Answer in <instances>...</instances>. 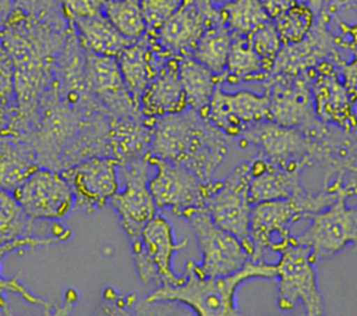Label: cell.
Listing matches in <instances>:
<instances>
[{"label": "cell", "instance_id": "obj_4", "mask_svg": "<svg viewBox=\"0 0 357 316\" xmlns=\"http://www.w3.org/2000/svg\"><path fill=\"white\" fill-rule=\"evenodd\" d=\"M250 163L238 164L225 180L208 181L204 207L215 224L236 235L254 255L250 239L251 200L248 195Z\"/></svg>", "mask_w": 357, "mask_h": 316}, {"label": "cell", "instance_id": "obj_11", "mask_svg": "<svg viewBox=\"0 0 357 316\" xmlns=\"http://www.w3.org/2000/svg\"><path fill=\"white\" fill-rule=\"evenodd\" d=\"M199 116L226 136H238L250 125L271 118L269 95H257L251 90L229 93L219 85Z\"/></svg>", "mask_w": 357, "mask_h": 316}, {"label": "cell", "instance_id": "obj_18", "mask_svg": "<svg viewBox=\"0 0 357 316\" xmlns=\"http://www.w3.org/2000/svg\"><path fill=\"white\" fill-rule=\"evenodd\" d=\"M241 135L259 146L272 161L284 167V163L296 164L294 159L307 152V142L296 129L268 123V120L250 125Z\"/></svg>", "mask_w": 357, "mask_h": 316}, {"label": "cell", "instance_id": "obj_27", "mask_svg": "<svg viewBox=\"0 0 357 316\" xmlns=\"http://www.w3.org/2000/svg\"><path fill=\"white\" fill-rule=\"evenodd\" d=\"M103 14L128 40H139L148 32L141 0H106Z\"/></svg>", "mask_w": 357, "mask_h": 316}, {"label": "cell", "instance_id": "obj_17", "mask_svg": "<svg viewBox=\"0 0 357 316\" xmlns=\"http://www.w3.org/2000/svg\"><path fill=\"white\" fill-rule=\"evenodd\" d=\"M300 193L297 167H279L278 163L262 159H255L250 163L248 195L252 205L265 200L287 199Z\"/></svg>", "mask_w": 357, "mask_h": 316}, {"label": "cell", "instance_id": "obj_20", "mask_svg": "<svg viewBox=\"0 0 357 316\" xmlns=\"http://www.w3.org/2000/svg\"><path fill=\"white\" fill-rule=\"evenodd\" d=\"M79 39V43L85 52L102 54V56H117L126 46L132 43L124 38L114 25L102 13L89 18L77 19L73 22Z\"/></svg>", "mask_w": 357, "mask_h": 316}, {"label": "cell", "instance_id": "obj_22", "mask_svg": "<svg viewBox=\"0 0 357 316\" xmlns=\"http://www.w3.org/2000/svg\"><path fill=\"white\" fill-rule=\"evenodd\" d=\"M271 118L282 125H294L300 123L310 106V95L303 79L278 82L269 96Z\"/></svg>", "mask_w": 357, "mask_h": 316}, {"label": "cell", "instance_id": "obj_3", "mask_svg": "<svg viewBox=\"0 0 357 316\" xmlns=\"http://www.w3.org/2000/svg\"><path fill=\"white\" fill-rule=\"evenodd\" d=\"M312 249L291 241L279 252L276 260L278 295L276 308L282 312H291L298 303L308 316L325 313L324 297L318 287Z\"/></svg>", "mask_w": 357, "mask_h": 316}, {"label": "cell", "instance_id": "obj_16", "mask_svg": "<svg viewBox=\"0 0 357 316\" xmlns=\"http://www.w3.org/2000/svg\"><path fill=\"white\" fill-rule=\"evenodd\" d=\"M151 33V32H149ZM148 42H132L126 46L116 57L120 65V71L127 88V92L137 102L148 84L158 75L166 63H158V56L172 53L158 43L155 36L151 33Z\"/></svg>", "mask_w": 357, "mask_h": 316}, {"label": "cell", "instance_id": "obj_12", "mask_svg": "<svg viewBox=\"0 0 357 316\" xmlns=\"http://www.w3.org/2000/svg\"><path fill=\"white\" fill-rule=\"evenodd\" d=\"M291 241L310 246L318 260L336 255L349 244L357 245V209L347 207L339 198L329 209L314 214L304 232L291 235Z\"/></svg>", "mask_w": 357, "mask_h": 316}, {"label": "cell", "instance_id": "obj_10", "mask_svg": "<svg viewBox=\"0 0 357 316\" xmlns=\"http://www.w3.org/2000/svg\"><path fill=\"white\" fill-rule=\"evenodd\" d=\"M120 166L123 167L126 178L124 189H119L109 205L113 207L120 227L130 241H132L139 237L142 228L158 213V207L148 187L151 166L144 156Z\"/></svg>", "mask_w": 357, "mask_h": 316}, {"label": "cell", "instance_id": "obj_29", "mask_svg": "<svg viewBox=\"0 0 357 316\" xmlns=\"http://www.w3.org/2000/svg\"><path fill=\"white\" fill-rule=\"evenodd\" d=\"M282 43L290 46L305 40L315 22V11L307 3L294 1L282 14L273 18Z\"/></svg>", "mask_w": 357, "mask_h": 316}, {"label": "cell", "instance_id": "obj_7", "mask_svg": "<svg viewBox=\"0 0 357 316\" xmlns=\"http://www.w3.org/2000/svg\"><path fill=\"white\" fill-rule=\"evenodd\" d=\"M146 163L155 168L148 187L158 209L170 210L185 219L191 212L204 207L206 182L185 166L144 153Z\"/></svg>", "mask_w": 357, "mask_h": 316}, {"label": "cell", "instance_id": "obj_24", "mask_svg": "<svg viewBox=\"0 0 357 316\" xmlns=\"http://www.w3.org/2000/svg\"><path fill=\"white\" fill-rule=\"evenodd\" d=\"M36 221L39 220L25 212L10 189L0 187V244L35 235Z\"/></svg>", "mask_w": 357, "mask_h": 316}, {"label": "cell", "instance_id": "obj_34", "mask_svg": "<svg viewBox=\"0 0 357 316\" xmlns=\"http://www.w3.org/2000/svg\"><path fill=\"white\" fill-rule=\"evenodd\" d=\"M294 1H300V3H307V4H310V6L314 8L315 13L319 11L321 4L324 3V0H294Z\"/></svg>", "mask_w": 357, "mask_h": 316}, {"label": "cell", "instance_id": "obj_28", "mask_svg": "<svg viewBox=\"0 0 357 316\" xmlns=\"http://www.w3.org/2000/svg\"><path fill=\"white\" fill-rule=\"evenodd\" d=\"M50 244H59L57 239L54 238H43V237H26V238H21V239H15L11 242H6V244H0V292H13L20 295L24 301L40 306L45 309V313H49L53 306L52 303H49L47 301L36 297L33 292H31L17 277H11V278H6L1 274V262L6 258V255H8L13 251H22L25 248L32 249L35 246H45V245H50Z\"/></svg>", "mask_w": 357, "mask_h": 316}, {"label": "cell", "instance_id": "obj_35", "mask_svg": "<svg viewBox=\"0 0 357 316\" xmlns=\"http://www.w3.org/2000/svg\"><path fill=\"white\" fill-rule=\"evenodd\" d=\"M213 7H222L223 4H226V3H230V1H233V0H208Z\"/></svg>", "mask_w": 357, "mask_h": 316}, {"label": "cell", "instance_id": "obj_21", "mask_svg": "<svg viewBox=\"0 0 357 316\" xmlns=\"http://www.w3.org/2000/svg\"><path fill=\"white\" fill-rule=\"evenodd\" d=\"M84 74L88 88L107 102L116 100L124 92L126 84L117 57L86 52Z\"/></svg>", "mask_w": 357, "mask_h": 316}, {"label": "cell", "instance_id": "obj_5", "mask_svg": "<svg viewBox=\"0 0 357 316\" xmlns=\"http://www.w3.org/2000/svg\"><path fill=\"white\" fill-rule=\"evenodd\" d=\"M187 239L177 242L172 223L156 213L142 228L139 237L131 241L138 278L155 288L180 283L183 274L173 270V259L176 252L187 246Z\"/></svg>", "mask_w": 357, "mask_h": 316}, {"label": "cell", "instance_id": "obj_31", "mask_svg": "<svg viewBox=\"0 0 357 316\" xmlns=\"http://www.w3.org/2000/svg\"><path fill=\"white\" fill-rule=\"evenodd\" d=\"M183 0H141L148 31L155 32L181 4Z\"/></svg>", "mask_w": 357, "mask_h": 316}, {"label": "cell", "instance_id": "obj_26", "mask_svg": "<svg viewBox=\"0 0 357 316\" xmlns=\"http://www.w3.org/2000/svg\"><path fill=\"white\" fill-rule=\"evenodd\" d=\"M218 10L220 22L231 35H250L261 24L271 19L259 0H233Z\"/></svg>", "mask_w": 357, "mask_h": 316}, {"label": "cell", "instance_id": "obj_23", "mask_svg": "<svg viewBox=\"0 0 357 316\" xmlns=\"http://www.w3.org/2000/svg\"><path fill=\"white\" fill-rule=\"evenodd\" d=\"M231 38V32L222 22L211 25L204 31L190 56L208 67L212 72L223 75Z\"/></svg>", "mask_w": 357, "mask_h": 316}, {"label": "cell", "instance_id": "obj_2", "mask_svg": "<svg viewBox=\"0 0 357 316\" xmlns=\"http://www.w3.org/2000/svg\"><path fill=\"white\" fill-rule=\"evenodd\" d=\"M148 152L185 166L202 181H211V175L227 152L226 135L198 111L187 109L183 113L152 120Z\"/></svg>", "mask_w": 357, "mask_h": 316}, {"label": "cell", "instance_id": "obj_8", "mask_svg": "<svg viewBox=\"0 0 357 316\" xmlns=\"http://www.w3.org/2000/svg\"><path fill=\"white\" fill-rule=\"evenodd\" d=\"M185 220L191 226L201 262L195 263L197 270L204 276L220 277L240 270L250 259L244 244L231 232L213 223L205 207L191 212Z\"/></svg>", "mask_w": 357, "mask_h": 316}, {"label": "cell", "instance_id": "obj_25", "mask_svg": "<svg viewBox=\"0 0 357 316\" xmlns=\"http://www.w3.org/2000/svg\"><path fill=\"white\" fill-rule=\"evenodd\" d=\"M262 71V61L255 53L248 35H233L223 74L225 81L236 85L240 81L257 79V77H261Z\"/></svg>", "mask_w": 357, "mask_h": 316}, {"label": "cell", "instance_id": "obj_33", "mask_svg": "<svg viewBox=\"0 0 357 316\" xmlns=\"http://www.w3.org/2000/svg\"><path fill=\"white\" fill-rule=\"evenodd\" d=\"M269 18H276L286 8H289L294 0H259Z\"/></svg>", "mask_w": 357, "mask_h": 316}, {"label": "cell", "instance_id": "obj_15", "mask_svg": "<svg viewBox=\"0 0 357 316\" xmlns=\"http://www.w3.org/2000/svg\"><path fill=\"white\" fill-rule=\"evenodd\" d=\"M138 106L146 118H160L185 111V93L178 78V54L170 57L139 96Z\"/></svg>", "mask_w": 357, "mask_h": 316}, {"label": "cell", "instance_id": "obj_19", "mask_svg": "<svg viewBox=\"0 0 357 316\" xmlns=\"http://www.w3.org/2000/svg\"><path fill=\"white\" fill-rule=\"evenodd\" d=\"M178 78L188 107L201 113L209 103L215 89L225 81L192 56H178Z\"/></svg>", "mask_w": 357, "mask_h": 316}, {"label": "cell", "instance_id": "obj_9", "mask_svg": "<svg viewBox=\"0 0 357 316\" xmlns=\"http://www.w3.org/2000/svg\"><path fill=\"white\" fill-rule=\"evenodd\" d=\"M11 192L35 220H63L75 203L71 185L63 173L38 166Z\"/></svg>", "mask_w": 357, "mask_h": 316}, {"label": "cell", "instance_id": "obj_1", "mask_svg": "<svg viewBox=\"0 0 357 316\" xmlns=\"http://www.w3.org/2000/svg\"><path fill=\"white\" fill-rule=\"evenodd\" d=\"M276 278V264L250 259L240 270L220 277L201 274L195 262L188 260L183 278L177 284L156 287L137 303V313L146 305L176 302L187 306L198 316H236L241 315L236 303L238 287L250 280Z\"/></svg>", "mask_w": 357, "mask_h": 316}, {"label": "cell", "instance_id": "obj_13", "mask_svg": "<svg viewBox=\"0 0 357 316\" xmlns=\"http://www.w3.org/2000/svg\"><path fill=\"white\" fill-rule=\"evenodd\" d=\"M120 161L116 157H89L64 171L63 175L71 185L75 205L86 213L103 209L120 189Z\"/></svg>", "mask_w": 357, "mask_h": 316}, {"label": "cell", "instance_id": "obj_30", "mask_svg": "<svg viewBox=\"0 0 357 316\" xmlns=\"http://www.w3.org/2000/svg\"><path fill=\"white\" fill-rule=\"evenodd\" d=\"M251 45L255 50V53L259 56L262 61L264 71H269L273 65L275 61L280 53V36L276 31V26L273 22L266 21L261 24L258 28H255L250 35H248Z\"/></svg>", "mask_w": 357, "mask_h": 316}, {"label": "cell", "instance_id": "obj_6", "mask_svg": "<svg viewBox=\"0 0 357 316\" xmlns=\"http://www.w3.org/2000/svg\"><path fill=\"white\" fill-rule=\"evenodd\" d=\"M318 198L303 193L287 198L255 203L250 217V239L254 248V260H264L269 249L279 253L291 238V226L308 212H318Z\"/></svg>", "mask_w": 357, "mask_h": 316}, {"label": "cell", "instance_id": "obj_14", "mask_svg": "<svg viewBox=\"0 0 357 316\" xmlns=\"http://www.w3.org/2000/svg\"><path fill=\"white\" fill-rule=\"evenodd\" d=\"M215 8L208 0H183L178 8L151 33L169 52L190 56L204 31L220 22L219 10Z\"/></svg>", "mask_w": 357, "mask_h": 316}, {"label": "cell", "instance_id": "obj_32", "mask_svg": "<svg viewBox=\"0 0 357 316\" xmlns=\"http://www.w3.org/2000/svg\"><path fill=\"white\" fill-rule=\"evenodd\" d=\"M106 0H61V10L71 22L103 13Z\"/></svg>", "mask_w": 357, "mask_h": 316}]
</instances>
